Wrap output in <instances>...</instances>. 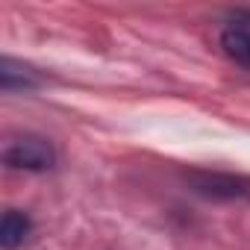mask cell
I'll return each mask as SVG.
<instances>
[{"label": "cell", "mask_w": 250, "mask_h": 250, "mask_svg": "<svg viewBox=\"0 0 250 250\" xmlns=\"http://www.w3.org/2000/svg\"><path fill=\"white\" fill-rule=\"evenodd\" d=\"M3 162L15 171H50L56 165V150L47 139L24 133L6 145Z\"/></svg>", "instance_id": "obj_1"}, {"label": "cell", "mask_w": 250, "mask_h": 250, "mask_svg": "<svg viewBox=\"0 0 250 250\" xmlns=\"http://www.w3.org/2000/svg\"><path fill=\"white\" fill-rule=\"evenodd\" d=\"M221 50L227 53L229 62L250 71V9L221 30Z\"/></svg>", "instance_id": "obj_2"}, {"label": "cell", "mask_w": 250, "mask_h": 250, "mask_svg": "<svg viewBox=\"0 0 250 250\" xmlns=\"http://www.w3.org/2000/svg\"><path fill=\"white\" fill-rule=\"evenodd\" d=\"M30 232H33V221L18 209H6L3 221H0V247L3 250H18V247H24Z\"/></svg>", "instance_id": "obj_3"}, {"label": "cell", "mask_w": 250, "mask_h": 250, "mask_svg": "<svg viewBox=\"0 0 250 250\" xmlns=\"http://www.w3.org/2000/svg\"><path fill=\"white\" fill-rule=\"evenodd\" d=\"M39 83H42V77L30 65L15 62L12 56H6L3 65H0V85H3V91H30Z\"/></svg>", "instance_id": "obj_4"}]
</instances>
